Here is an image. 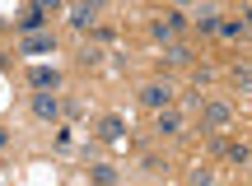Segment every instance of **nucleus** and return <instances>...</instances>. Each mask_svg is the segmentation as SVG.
<instances>
[{
    "instance_id": "nucleus-13",
    "label": "nucleus",
    "mask_w": 252,
    "mask_h": 186,
    "mask_svg": "<svg viewBox=\"0 0 252 186\" xmlns=\"http://www.w3.org/2000/svg\"><path fill=\"white\" fill-rule=\"evenodd\" d=\"M220 37H243V24H234V19H229V24H220Z\"/></svg>"
},
{
    "instance_id": "nucleus-5",
    "label": "nucleus",
    "mask_w": 252,
    "mask_h": 186,
    "mask_svg": "<svg viewBox=\"0 0 252 186\" xmlns=\"http://www.w3.org/2000/svg\"><path fill=\"white\" fill-rule=\"evenodd\" d=\"M28 80H33V89H61V70H47V65H37Z\"/></svg>"
},
{
    "instance_id": "nucleus-3",
    "label": "nucleus",
    "mask_w": 252,
    "mask_h": 186,
    "mask_svg": "<svg viewBox=\"0 0 252 186\" xmlns=\"http://www.w3.org/2000/svg\"><path fill=\"white\" fill-rule=\"evenodd\" d=\"M52 33H33V37H24L19 42V56H42V52H52Z\"/></svg>"
},
{
    "instance_id": "nucleus-10",
    "label": "nucleus",
    "mask_w": 252,
    "mask_h": 186,
    "mask_svg": "<svg viewBox=\"0 0 252 186\" xmlns=\"http://www.w3.org/2000/svg\"><path fill=\"white\" fill-rule=\"evenodd\" d=\"M206 121H210V126H215V131H220V126L229 121V107H224V103H215V107H210V112H206Z\"/></svg>"
},
{
    "instance_id": "nucleus-14",
    "label": "nucleus",
    "mask_w": 252,
    "mask_h": 186,
    "mask_svg": "<svg viewBox=\"0 0 252 186\" xmlns=\"http://www.w3.org/2000/svg\"><path fill=\"white\" fill-rule=\"evenodd\" d=\"M0 149H5V131H0Z\"/></svg>"
},
{
    "instance_id": "nucleus-9",
    "label": "nucleus",
    "mask_w": 252,
    "mask_h": 186,
    "mask_svg": "<svg viewBox=\"0 0 252 186\" xmlns=\"http://www.w3.org/2000/svg\"><path fill=\"white\" fill-rule=\"evenodd\" d=\"M159 131H163V135H178V131H182V116H178V112H159Z\"/></svg>"
},
{
    "instance_id": "nucleus-12",
    "label": "nucleus",
    "mask_w": 252,
    "mask_h": 186,
    "mask_svg": "<svg viewBox=\"0 0 252 186\" xmlns=\"http://www.w3.org/2000/svg\"><path fill=\"white\" fill-rule=\"evenodd\" d=\"M89 177L98 182V186H112V182H117V172H112V168H103V163H98V168H89Z\"/></svg>"
},
{
    "instance_id": "nucleus-1",
    "label": "nucleus",
    "mask_w": 252,
    "mask_h": 186,
    "mask_svg": "<svg viewBox=\"0 0 252 186\" xmlns=\"http://www.w3.org/2000/svg\"><path fill=\"white\" fill-rule=\"evenodd\" d=\"M47 14H52V5H24V9H19V14H14V24L24 28L28 37H33L37 28H42V19H47Z\"/></svg>"
},
{
    "instance_id": "nucleus-2",
    "label": "nucleus",
    "mask_w": 252,
    "mask_h": 186,
    "mask_svg": "<svg viewBox=\"0 0 252 186\" xmlns=\"http://www.w3.org/2000/svg\"><path fill=\"white\" fill-rule=\"evenodd\" d=\"M140 103H145V107H154V112H168V103H173V89H168V84H150V89L140 93Z\"/></svg>"
},
{
    "instance_id": "nucleus-4",
    "label": "nucleus",
    "mask_w": 252,
    "mask_h": 186,
    "mask_svg": "<svg viewBox=\"0 0 252 186\" xmlns=\"http://www.w3.org/2000/svg\"><path fill=\"white\" fill-rule=\"evenodd\" d=\"M56 112H61V103H56L52 93H37V98H33V116H42V121H56Z\"/></svg>"
},
{
    "instance_id": "nucleus-6",
    "label": "nucleus",
    "mask_w": 252,
    "mask_h": 186,
    "mask_svg": "<svg viewBox=\"0 0 252 186\" xmlns=\"http://www.w3.org/2000/svg\"><path fill=\"white\" fill-rule=\"evenodd\" d=\"M196 28H201V33H220V9L215 5H201L196 9Z\"/></svg>"
},
{
    "instance_id": "nucleus-8",
    "label": "nucleus",
    "mask_w": 252,
    "mask_h": 186,
    "mask_svg": "<svg viewBox=\"0 0 252 186\" xmlns=\"http://www.w3.org/2000/svg\"><path fill=\"white\" fill-rule=\"evenodd\" d=\"M122 131H126V121H122V116H108V121H103V140H122Z\"/></svg>"
},
{
    "instance_id": "nucleus-15",
    "label": "nucleus",
    "mask_w": 252,
    "mask_h": 186,
    "mask_svg": "<svg viewBox=\"0 0 252 186\" xmlns=\"http://www.w3.org/2000/svg\"><path fill=\"white\" fill-rule=\"evenodd\" d=\"M248 19H252V5H248Z\"/></svg>"
},
{
    "instance_id": "nucleus-7",
    "label": "nucleus",
    "mask_w": 252,
    "mask_h": 186,
    "mask_svg": "<svg viewBox=\"0 0 252 186\" xmlns=\"http://www.w3.org/2000/svg\"><path fill=\"white\" fill-rule=\"evenodd\" d=\"M94 19H98V5H70V24L75 28H89Z\"/></svg>"
},
{
    "instance_id": "nucleus-11",
    "label": "nucleus",
    "mask_w": 252,
    "mask_h": 186,
    "mask_svg": "<svg viewBox=\"0 0 252 186\" xmlns=\"http://www.w3.org/2000/svg\"><path fill=\"white\" fill-rule=\"evenodd\" d=\"M163 56H168L173 65H182V61H191V52H187V47H182V42H168V52H163Z\"/></svg>"
}]
</instances>
